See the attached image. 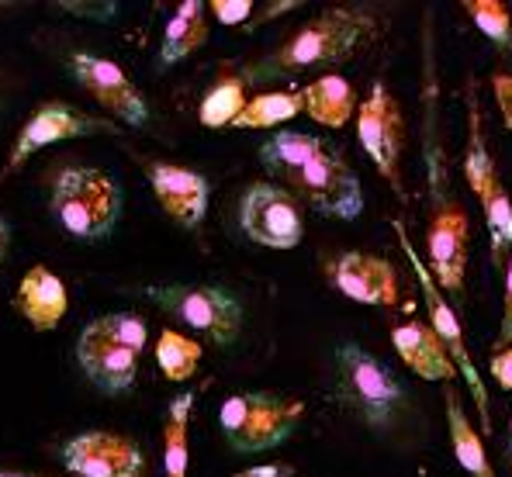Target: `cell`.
<instances>
[{
  "label": "cell",
  "instance_id": "cell-1",
  "mask_svg": "<svg viewBox=\"0 0 512 477\" xmlns=\"http://www.w3.org/2000/svg\"><path fill=\"white\" fill-rule=\"evenodd\" d=\"M374 32H378V25H374L371 14L329 7L319 18L301 25L281 49L270 52L267 59H260L253 66V73H246V80H274V77H291V73L301 70L336 66L346 56H353Z\"/></svg>",
  "mask_w": 512,
  "mask_h": 477
},
{
  "label": "cell",
  "instance_id": "cell-2",
  "mask_svg": "<svg viewBox=\"0 0 512 477\" xmlns=\"http://www.w3.org/2000/svg\"><path fill=\"white\" fill-rule=\"evenodd\" d=\"M52 215L77 242H104L122 218V191L97 166H70L52 184Z\"/></svg>",
  "mask_w": 512,
  "mask_h": 477
},
{
  "label": "cell",
  "instance_id": "cell-3",
  "mask_svg": "<svg viewBox=\"0 0 512 477\" xmlns=\"http://www.w3.org/2000/svg\"><path fill=\"white\" fill-rule=\"evenodd\" d=\"M301 415H305V401L267 395V391H246V395H229L222 401L218 426L232 450L260 453L281 446L298 429Z\"/></svg>",
  "mask_w": 512,
  "mask_h": 477
},
{
  "label": "cell",
  "instance_id": "cell-4",
  "mask_svg": "<svg viewBox=\"0 0 512 477\" xmlns=\"http://www.w3.org/2000/svg\"><path fill=\"white\" fill-rule=\"evenodd\" d=\"M336 398L371 426H388L405 405V384L357 343L336 350Z\"/></svg>",
  "mask_w": 512,
  "mask_h": 477
},
{
  "label": "cell",
  "instance_id": "cell-5",
  "mask_svg": "<svg viewBox=\"0 0 512 477\" xmlns=\"http://www.w3.org/2000/svg\"><path fill=\"white\" fill-rule=\"evenodd\" d=\"M146 298L187 329L208 336L215 346L236 343L243 329V305L225 287L215 284H163L146 287Z\"/></svg>",
  "mask_w": 512,
  "mask_h": 477
},
{
  "label": "cell",
  "instance_id": "cell-6",
  "mask_svg": "<svg viewBox=\"0 0 512 477\" xmlns=\"http://www.w3.org/2000/svg\"><path fill=\"white\" fill-rule=\"evenodd\" d=\"M395 232H398V242H402V253L409 256V263H412V274H416V280H419V291H423V298H426L429 329L436 332V339L443 343V350L450 353L454 367L461 370L464 377H468V388H471V395H474V405H478L481 429L488 433V429H492V415H488V391H485V384H481V374H478V367H474L468 346H464L461 318H457V312L450 308V301L440 294V284H436L433 274H429V267L416 256V249H412L409 236H405V225L402 222H395Z\"/></svg>",
  "mask_w": 512,
  "mask_h": 477
},
{
  "label": "cell",
  "instance_id": "cell-7",
  "mask_svg": "<svg viewBox=\"0 0 512 477\" xmlns=\"http://www.w3.org/2000/svg\"><path fill=\"white\" fill-rule=\"evenodd\" d=\"M239 229L256 246L295 249L305 236V218H301L295 194L267 180H256L239 201Z\"/></svg>",
  "mask_w": 512,
  "mask_h": 477
},
{
  "label": "cell",
  "instance_id": "cell-8",
  "mask_svg": "<svg viewBox=\"0 0 512 477\" xmlns=\"http://www.w3.org/2000/svg\"><path fill=\"white\" fill-rule=\"evenodd\" d=\"M291 191L298 194L301 201H308L315 211L329 218H357L364 211V187H360V177L353 173V166L346 163L343 153L336 146L322 149L305 170L291 180Z\"/></svg>",
  "mask_w": 512,
  "mask_h": 477
},
{
  "label": "cell",
  "instance_id": "cell-9",
  "mask_svg": "<svg viewBox=\"0 0 512 477\" xmlns=\"http://www.w3.org/2000/svg\"><path fill=\"white\" fill-rule=\"evenodd\" d=\"M464 177H468L471 191L478 194L481 211H485L488 236H492V260L502 263L512 249V198L506 184H502L499 170H495L492 156H488L485 135H481V115L474 101H471V139H468V156H464Z\"/></svg>",
  "mask_w": 512,
  "mask_h": 477
},
{
  "label": "cell",
  "instance_id": "cell-10",
  "mask_svg": "<svg viewBox=\"0 0 512 477\" xmlns=\"http://www.w3.org/2000/svg\"><path fill=\"white\" fill-rule=\"evenodd\" d=\"M357 139L378 173L402 194V146H405V118L391 90L378 80L371 97L357 108Z\"/></svg>",
  "mask_w": 512,
  "mask_h": 477
},
{
  "label": "cell",
  "instance_id": "cell-11",
  "mask_svg": "<svg viewBox=\"0 0 512 477\" xmlns=\"http://www.w3.org/2000/svg\"><path fill=\"white\" fill-rule=\"evenodd\" d=\"M70 73L80 87L94 97L101 108H108L115 118H122L132 128L149 125V104L142 97V90L128 80V73L118 63L94 52H73L70 56Z\"/></svg>",
  "mask_w": 512,
  "mask_h": 477
},
{
  "label": "cell",
  "instance_id": "cell-12",
  "mask_svg": "<svg viewBox=\"0 0 512 477\" xmlns=\"http://www.w3.org/2000/svg\"><path fill=\"white\" fill-rule=\"evenodd\" d=\"M84 135H115V125L87 115V111H80V108H70V104H63V101H49L21 125L7 166L18 170V166H25L28 159L35 153H42L45 146H52V142L84 139Z\"/></svg>",
  "mask_w": 512,
  "mask_h": 477
},
{
  "label": "cell",
  "instance_id": "cell-13",
  "mask_svg": "<svg viewBox=\"0 0 512 477\" xmlns=\"http://www.w3.org/2000/svg\"><path fill=\"white\" fill-rule=\"evenodd\" d=\"M63 464L77 477H142L146 471V457L135 439L104 433V429L73 436L63 446Z\"/></svg>",
  "mask_w": 512,
  "mask_h": 477
},
{
  "label": "cell",
  "instance_id": "cell-14",
  "mask_svg": "<svg viewBox=\"0 0 512 477\" xmlns=\"http://www.w3.org/2000/svg\"><path fill=\"white\" fill-rule=\"evenodd\" d=\"M77 360L84 367L87 381L94 388H101L104 395H125V391H132L135 377H139V353H132L128 346L118 343L101 325V318L80 332Z\"/></svg>",
  "mask_w": 512,
  "mask_h": 477
},
{
  "label": "cell",
  "instance_id": "cell-15",
  "mask_svg": "<svg viewBox=\"0 0 512 477\" xmlns=\"http://www.w3.org/2000/svg\"><path fill=\"white\" fill-rule=\"evenodd\" d=\"M471 256V218L457 204H447L429 222V274L443 291L464 294V274Z\"/></svg>",
  "mask_w": 512,
  "mask_h": 477
},
{
  "label": "cell",
  "instance_id": "cell-16",
  "mask_svg": "<svg viewBox=\"0 0 512 477\" xmlns=\"http://www.w3.org/2000/svg\"><path fill=\"white\" fill-rule=\"evenodd\" d=\"M329 277L350 301L357 305H398V274L384 256L374 253H343L329 263Z\"/></svg>",
  "mask_w": 512,
  "mask_h": 477
},
{
  "label": "cell",
  "instance_id": "cell-17",
  "mask_svg": "<svg viewBox=\"0 0 512 477\" xmlns=\"http://www.w3.org/2000/svg\"><path fill=\"white\" fill-rule=\"evenodd\" d=\"M149 184L153 194L160 201V208L167 211L177 225L184 229H198L208 215V180L201 173L187 170V166H173V163H153L149 166Z\"/></svg>",
  "mask_w": 512,
  "mask_h": 477
},
{
  "label": "cell",
  "instance_id": "cell-18",
  "mask_svg": "<svg viewBox=\"0 0 512 477\" xmlns=\"http://www.w3.org/2000/svg\"><path fill=\"white\" fill-rule=\"evenodd\" d=\"M14 308L35 332H52L70 308V294L49 267H32L14 291Z\"/></svg>",
  "mask_w": 512,
  "mask_h": 477
},
{
  "label": "cell",
  "instance_id": "cell-19",
  "mask_svg": "<svg viewBox=\"0 0 512 477\" xmlns=\"http://www.w3.org/2000/svg\"><path fill=\"white\" fill-rule=\"evenodd\" d=\"M391 343H395L398 357L412 374H419L423 381H450L457 374L450 353L443 350V343L436 339V332L429 329V322H402L391 329Z\"/></svg>",
  "mask_w": 512,
  "mask_h": 477
},
{
  "label": "cell",
  "instance_id": "cell-20",
  "mask_svg": "<svg viewBox=\"0 0 512 477\" xmlns=\"http://www.w3.org/2000/svg\"><path fill=\"white\" fill-rule=\"evenodd\" d=\"M322 149H326V142H322L319 135H308V132H274L260 146V163H263V170H267L274 180H284V184H291V180H295L298 173L322 153Z\"/></svg>",
  "mask_w": 512,
  "mask_h": 477
},
{
  "label": "cell",
  "instance_id": "cell-21",
  "mask_svg": "<svg viewBox=\"0 0 512 477\" xmlns=\"http://www.w3.org/2000/svg\"><path fill=\"white\" fill-rule=\"evenodd\" d=\"M208 7L201 0H184V4L173 11L167 32H163V42H160V66L180 63L187 59L191 52H198L201 45L208 42Z\"/></svg>",
  "mask_w": 512,
  "mask_h": 477
},
{
  "label": "cell",
  "instance_id": "cell-22",
  "mask_svg": "<svg viewBox=\"0 0 512 477\" xmlns=\"http://www.w3.org/2000/svg\"><path fill=\"white\" fill-rule=\"evenodd\" d=\"M301 101H305L308 118H315L326 128H343L353 108H357V94H353L350 80L340 77V73H326V77L312 80L301 90Z\"/></svg>",
  "mask_w": 512,
  "mask_h": 477
},
{
  "label": "cell",
  "instance_id": "cell-23",
  "mask_svg": "<svg viewBox=\"0 0 512 477\" xmlns=\"http://www.w3.org/2000/svg\"><path fill=\"white\" fill-rule=\"evenodd\" d=\"M191 408V391L170 401L167 426H163V477H187V464H191Z\"/></svg>",
  "mask_w": 512,
  "mask_h": 477
},
{
  "label": "cell",
  "instance_id": "cell-24",
  "mask_svg": "<svg viewBox=\"0 0 512 477\" xmlns=\"http://www.w3.org/2000/svg\"><path fill=\"white\" fill-rule=\"evenodd\" d=\"M246 77H239V73H222L212 90L205 94V101H201V125L205 128H229L232 121L239 118V111L246 108Z\"/></svg>",
  "mask_w": 512,
  "mask_h": 477
},
{
  "label": "cell",
  "instance_id": "cell-25",
  "mask_svg": "<svg viewBox=\"0 0 512 477\" xmlns=\"http://www.w3.org/2000/svg\"><path fill=\"white\" fill-rule=\"evenodd\" d=\"M301 111H305L301 94H295V90H270V94L250 97L246 108L239 111V118L232 121V128H274L298 118Z\"/></svg>",
  "mask_w": 512,
  "mask_h": 477
},
{
  "label": "cell",
  "instance_id": "cell-26",
  "mask_svg": "<svg viewBox=\"0 0 512 477\" xmlns=\"http://www.w3.org/2000/svg\"><path fill=\"white\" fill-rule=\"evenodd\" d=\"M156 363H160L167 381H191L201 363V346L194 339L180 336L177 329H163L156 339Z\"/></svg>",
  "mask_w": 512,
  "mask_h": 477
},
{
  "label": "cell",
  "instance_id": "cell-27",
  "mask_svg": "<svg viewBox=\"0 0 512 477\" xmlns=\"http://www.w3.org/2000/svg\"><path fill=\"white\" fill-rule=\"evenodd\" d=\"M464 11L471 14V21L478 25V32L485 35L495 49L512 52V14L502 0H468Z\"/></svg>",
  "mask_w": 512,
  "mask_h": 477
},
{
  "label": "cell",
  "instance_id": "cell-28",
  "mask_svg": "<svg viewBox=\"0 0 512 477\" xmlns=\"http://www.w3.org/2000/svg\"><path fill=\"white\" fill-rule=\"evenodd\" d=\"M101 325L118 339V343L142 357V350H146V343H149V329L139 315L135 312H111V315H101Z\"/></svg>",
  "mask_w": 512,
  "mask_h": 477
},
{
  "label": "cell",
  "instance_id": "cell-29",
  "mask_svg": "<svg viewBox=\"0 0 512 477\" xmlns=\"http://www.w3.org/2000/svg\"><path fill=\"white\" fill-rule=\"evenodd\" d=\"M208 11L218 18V25H243V21H250L253 4L250 0H212Z\"/></svg>",
  "mask_w": 512,
  "mask_h": 477
},
{
  "label": "cell",
  "instance_id": "cell-30",
  "mask_svg": "<svg viewBox=\"0 0 512 477\" xmlns=\"http://www.w3.org/2000/svg\"><path fill=\"white\" fill-rule=\"evenodd\" d=\"M512 343V260L506 263V291H502V325L499 339H495V350H506Z\"/></svg>",
  "mask_w": 512,
  "mask_h": 477
},
{
  "label": "cell",
  "instance_id": "cell-31",
  "mask_svg": "<svg viewBox=\"0 0 512 477\" xmlns=\"http://www.w3.org/2000/svg\"><path fill=\"white\" fill-rule=\"evenodd\" d=\"M488 370H492L495 384H499L502 391H512V343L506 350H495L492 353V363H488Z\"/></svg>",
  "mask_w": 512,
  "mask_h": 477
},
{
  "label": "cell",
  "instance_id": "cell-32",
  "mask_svg": "<svg viewBox=\"0 0 512 477\" xmlns=\"http://www.w3.org/2000/svg\"><path fill=\"white\" fill-rule=\"evenodd\" d=\"M492 90H495V101H499L502 121H506V128L512 132V77H509V73L492 77Z\"/></svg>",
  "mask_w": 512,
  "mask_h": 477
},
{
  "label": "cell",
  "instance_id": "cell-33",
  "mask_svg": "<svg viewBox=\"0 0 512 477\" xmlns=\"http://www.w3.org/2000/svg\"><path fill=\"white\" fill-rule=\"evenodd\" d=\"M63 11H70V14H80L84 11V18H101V21H108L111 14L118 11V4H77V0H66V4H59Z\"/></svg>",
  "mask_w": 512,
  "mask_h": 477
},
{
  "label": "cell",
  "instance_id": "cell-34",
  "mask_svg": "<svg viewBox=\"0 0 512 477\" xmlns=\"http://www.w3.org/2000/svg\"><path fill=\"white\" fill-rule=\"evenodd\" d=\"M232 477H291V471L281 464H263V467H250V471H239Z\"/></svg>",
  "mask_w": 512,
  "mask_h": 477
},
{
  "label": "cell",
  "instance_id": "cell-35",
  "mask_svg": "<svg viewBox=\"0 0 512 477\" xmlns=\"http://www.w3.org/2000/svg\"><path fill=\"white\" fill-rule=\"evenodd\" d=\"M7 249H11V225H7V222H4V215H0V270H4Z\"/></svg>",
  "mask_w": 512,
  "mask_h": 477
},
{
  "label": "cell",
  "instance_id": "cell-36",
  "mask_svg": "<svg viewBox=\"0 0 512 477\" xmlns=\"http://www.w3.org/2000/svg\"><path fill=\"white\" fill-rule=\"evenodd\" d=\"M0 477H28V474H7V471H0Z\"/></svg>",
  "mask_w": 512,
  "mask_h": 477
},
{
  "label": "cell",
  "instance_id": "cell-37",
  "mask_svg": "<svg viewBox=\"0 0 512 477\" xmlns=\"http://www.w3.org/2000/svg\"><path fill=\"white\" fill-rule=\"evenodd\" d=\"M509 450H512V422H509Z\"/></svg>",
  "mask_w": 512,
  "mask_h": 477
}]
</instances>
